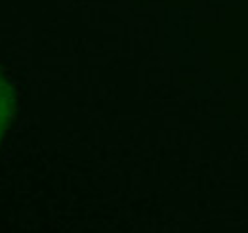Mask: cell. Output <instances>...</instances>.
I'll use <instances>...</instances> for the list:
<instances>
[{
    "instance_id": "1",
    "label": "cell",
    "mask_w": 248,
    "mask_h": 233,
    "mask_svg": "<svg viewBox=\"0 0 248 233\" xmlns=\"http://www.w3.org/2000/svg\"><path fill=\"white\" fill-rule=\"evenodd\" d=\"M14 109H16L14 90L10 86V83L0 75V138L10 128V122L14 118Z\"/></svg>"
}]
</instances>
